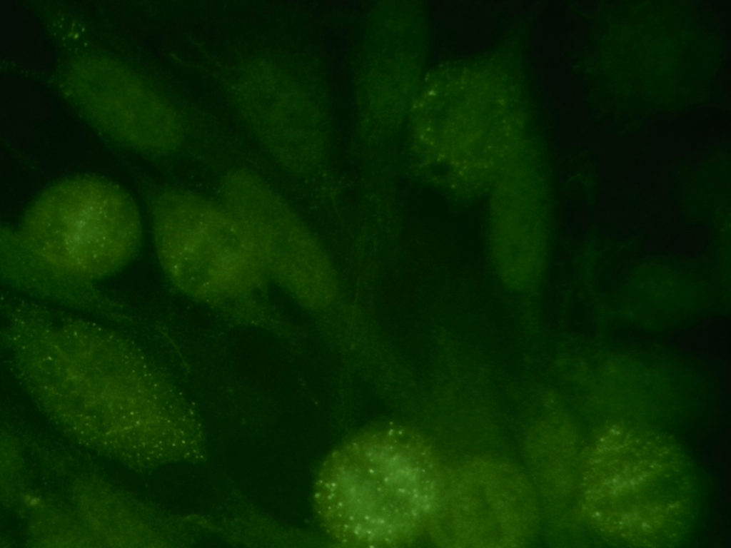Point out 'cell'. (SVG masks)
<instances>
[{
  "label": "cell",
  "instance_id": "obj_4",
  "mask_svg": "<svg viewBox=\"0 0 731 548\" xmlns=\"http://www.w3.org/2000/svg\"><path fill=\"white\" fill-rule=\"evenodd\" d=\"M154 245L171 278L198 293L248 288L265 267L248 232L224 205L181 190L151 200Z\"/></svg>",
  "mask_w": 731,
  "mask_h": 548
},
{
  "label": "cell",
  "instance_id": "obj_6",
  "mask_svg": "<svg viewBox=\"0 0 731 548\" xmlns=\"http://www.w3.org/2000/svg\"><path fill=\"white\" fill-rule=\"evenodd\" d=\"M236 96L248 123L282 164L304 166L309 143L301 96L278 68L253 62L243 69Z\"/></svg>",
  "mask_w": 731,
  "mask_h": 548
},
{
  "label": "cell",
  "instance_id": "obj_5",
  "mask_svg": "<svg viewBox=\"0 0 731 548\" xmlns=\"http://www.w3.org/2000/svg\"><path fill=\"white\" fill-rule=\"evenodd\" d=\"M222 203L251 237L266 269L311 302L332 296L335 279L324 250L299 217L263 178L238 169L220 188Z\"/></svg>",
  "mask_w": 731,
  "mask_h": 548
},
{
  "label": "cell",
  "instance_id": "obj_2",
  "mask_svg": "<svg viewBox=\"0 0 731 548\" xmlns=\"http://www.w3.org/2000/svg\"><path fill=\"white\" fill-rule=\"evenodd\" d=\"M16 231L34 253L80 280L119 269L138 250L143 236L140 212L130 193L93 175L48 187L27 208Z\"/></svg>",
  "mask_w": 731,
  "mask_h": 548
},
{
  "label": "cell",
  "instance_id": "obj_1",
  "mask_svg": "<svg viewBox=\"0 0 731 548\" xmlns=\"http://www.w3.org/2000/svg\"><path fill=\"white\" fill-rule=\"evenodd\" d=\"M442 485L423 436L405 426H384L327 456L316 477L314 507L324 531L343 546L403 547L430 525Z\"/></svg>",
  "mask_w": 731,
  "mask_h": 548
},
{
  "label": "cell",
  "instance_id": "obj_7",
  "mask_svg": "<svg viewBox=\"0 0 731 548\" xmlns=\"http://www.w3.org/2000/svg\"><path fill=\"white\" fill-rule=\"evenodd\" d=\"M493 246L503 279L527 285L536 269L545 234L544 204L538 177H503L494 198Z\"/></svg>",
  "mask_w": 731,
  "mask_h": 548
},
{
  "label": "cell",
  "instance_id": "obj_3",
  "mask_svg": "<svg viewBox=\"0 0 731 548\" xmlns=\"http://www.w3.org/2000/svg\"><path fill=\"white\" fill-rule=\"evenodd\" d=\"M589 497L601 532L630 542H661L681 526L687 487L676 452L659 437L612 425L592 450Z\"/></svg>",
  "mask_w": 731,
  "mask_h": 548
}]
</instances>
